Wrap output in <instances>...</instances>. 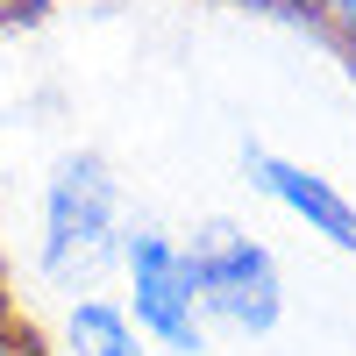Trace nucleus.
I'll list each match as a JSON object with an SVG mask.
<instances>
[{
  "label": "nucleus",
  "mask_w": 356,
  "mask_h": 356,
  "mask_svg": "<svg viewBox=\"0 0 356 356\" xmlns=\"http://www.w3.org/2000/svg\"><path fill=\"white\" fill-rule=\"evenodd\" d=\"M129 243V200L122 178L100 157H65L43 186V271L50 278H86Z\"/></svg>",
  "instance_id": "2"
},
{
  "label": "nucleus",
  "mask_w": 356,
  "mask_h": 356,
  "mask_svg": "<svg viewBox=\"0 0 356 356\" xmlns=\"http://www.w3.org/2000/svg\"><path fill=\"white\" fill-rule=\"evenodd\" d=\"M292 8H300V15H314V0H292Z\"/></svg>",
  "instance_id": "6"
},
{
  "label": "nucleus",
  "mask_w": 356,
  "mask_h": 356,
  "mask_svg": "<svg viewBox=\"0 0 356 356\" xmlns=\"http://www.w3.org/2000/svg\"><path fill=\"white\" fill-rule=\"evenodd\" d=\"M186 257H193L200 307H207L214 328L250 335V342L278 335V321H285V307H292V300H285V264H278V250L264 243L250 221H228V214L200 221V228L186 235Z\"/></svg>",
  "instance_id": "1"
},
{
  "label": "nucleus",
  "mask_w": 356,
  "mask_h": 356,
  "mask_svg": "<svg viewBox=\"0 0 356 356\" xmlns=\"http://www.w3.org/2000/svg\"><path fill=\"white\" fill-rule=\"evenodd\" d=\"M243 178L278 207L285 221H300V228L321 235L328 250L356 257V200L335 186L328 171H314V164L285 157V150H264V143H250V150H243Z\"/></svg>",
  "instance_id": "4"
},
{
  "label": "nucleus",
  "mask_w": 356,
  "mask_h": 356,
  "mask_svg": "<svg viewBox=\"0 0 356 356\" xmlns=\"http://www.w3.org/2000/svg\"><path fill=\"white\" fill-rule=\"evenodd\" d=\"M65 342H72V356H143L136 314L122 300H100V292L65 314Z\"/></svg>",
  "instance_id": "5"
},
{
  "label": "nucleus",
  "mask_w": 356,
  "mask_h": 356,
  "mask_svg": "<svg viewBox=\"0 0 356 356\" xmlns=\"http://www.w3.org/2000/svg\"><path fill=\"white\" fill-rule=\"evenodd\" d=\"M122 278H129V314H136L143 342H157L164 356H207L214 349V321H207V307H200V278H193L186 235L129 228Z\"/></svg>",
  "instance_id": "3"
}]
</instances>
